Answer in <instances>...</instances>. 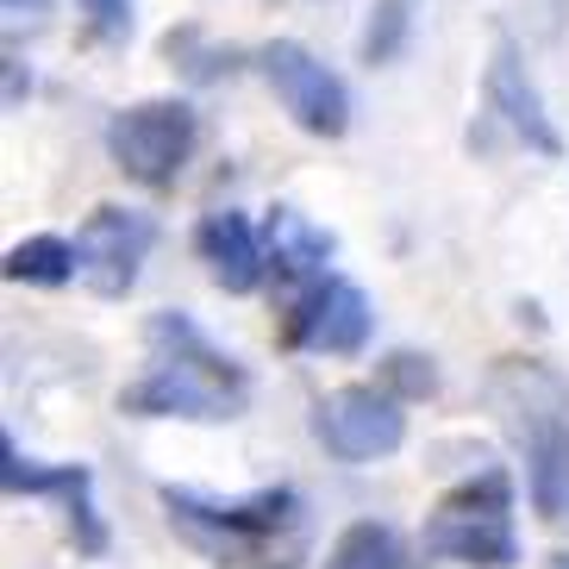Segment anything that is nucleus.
I'll use <instances>...</instances> for the list:
<instances>
[{"instance_id": "obj_8", "label": "nucleus", "mask_w": 569, "mask_h": 569, "mask_svg": "<svg viewBox=\"0 0 569 569\" xmlns=\"http://www.w3.org/2000/svg\"><path fill=\"white\" fill-rule=\"evenodd\" d=\"M369 295L345 276H319L307 282L282 313V351H319V357H357L369 345Z\"/></svg>"}, {"instance_id": "obj_13", "label": "nucleus", "mask_w": 569, "mask_h": 569, "mask_svg": "<svg viewBox=\"0 0 569 569\" xmlns=\"http://www.w3.org/2000/svg\"><path fill=\"white\" fill-rule=\"evenodd\" d=\"M88 476V463H38L13 445V438H0V482L7 495H32V501H63L69 488Z\"/></svg>"}, {"instance_id": "obj_9", "label": "nucleus", "mask_w": 569, "mask_h": 569, "mask_svg": "<svg viewBox=\"0 0 569 569\" xmlns=\"http://www.w3.org/2000/svg\"><path fill=\"white\" fill-rule=\"evenodd\" d=\"M157 244V219L138 207H94L76 232V276L101 301H126L138 288V269Z\"/></svg>"}, {"instance_id": "obj_14", "label": "nucleus", "mask_w": 569, "mask_h": 569, "mask_svg": "<svg viewBox=\"0 0 569 569\" xmlns=\"http://www.w3.org/2000/svg\"><path fill=\"white\" fill-rule=\"evenodd\" d=\"M319 569H407V545L395 538V526H376V519H357L338 532V545L326 551Z\"/></svg>"}, {"instance_id": "obj_16", "label": "nucleus", "mask_w": 569, "mask_h": 569, "mask_svg": "<svg viewBox=\"0 0 569 569\" xmlns=\"http://www.w3.org/2000/svg\"><path fill=\"white\" fill-rule=\"evenodd\" d=\"M407 32H413V0H376L369 7V26H363V63L376 69V63H395L401 57V44H407Z\"/></svg>"}, {"instance_id": "obj_17", "label": "nucleus", "mask_w": 569, "mask_h": 569, "mask_svg": "<svg viewBox=\"0 0 569 569\" xmlns=\"http://www.w3.org/2000/svg\"><path fill=\"white\" fill-rule=\"evenodd\" d=\"M63 532H69V545H76L82 557L107 551V526H101V513H94V476H82V482L63 495Z\"/></svg>"}, {"instance_id": "obj_22", "label": "nucleus", "mask_w": 569, "mask_h": 569, "mask_svg": "<svg viewBox=\"0 0 569 569\" xmlns=\"http://www.w3.org/2000/svg\"><path fill=\"white\" fill-rule=\"evenodd\" d=\"M44 0H7V13H38Z\"/></svg>"}, {"instance_id": "obj_11", "label": "nucleus", "mask_w": 569, "mask_h": 569, "mask_svg": "<svg viewBox=\"0 0 569 569\" xmlns=\"http://www.w3.org/2000/svg\"><path fill=\"white\" fill-rule=\"evenodd\" d=\"M194 251H201L207 276H213L226 295H251L269 269L263 238H257V226L238 213V207H219V213H207L201 226H194Z\"/></svg>"}, {"instance_id": "obj_7", "label": "nucleus", "mask_w": 569, "mask_h": 569, "mask_svg": "<svg viewBox=\"0 0 569 569\" xmlns=\"http://www.w3.org/2000/svg\"><path fill=\"white\" fill-rule=\"evenodd\" d=\"M257 69H263V82L276 88L282 113L295 119L301 132H313V138H345L351 132V94H345V82H338L307 44L276 38V44L257 51Z\"/></svg>"}, {"instance_id": "obj_6", "label": "nucleus", "mask_w": 569, "mask_h": 569, "mask_svg": "<svg viewBox=\"0 0 569 569\" xmlns=\"http://www.w3.org/2000/svg\"><path fill=\"white\" fill-rule=\"evenodd\" d=\"M313 438L338 463H382L407 445V413L395 388H332L326 401H313Z\"/></svg>"}, {"instance_id": "obj_10", "label": "nucleus", "mask_w": 569, "mask_h": 569, "mask_svg": "<svg viewBox=\"0 0 569 569\" xmlns=\"http://www.w3.org/2000/svg\"><path fill=\"white\" fill-rule=\"evenodd\" d=\"M482 107L532 157H563V138H557L551 113L538 101V82L526 76V57H519L513 38H495V57H488V76H482Z\"/></svg>"}, {"instance_id": "obj_20", "label": "nucleus", "mask_w": 569, "mask_h": 569, "mask_svg": "<svg viewBox=\"0 0 569 569\" xmlns=\"http://www.w3.org/2000/svg\"><path fill=\"white\" fill-rule=\"evenodd\" d=\"M194 44H201V32H169L163 38V51L176 57L194 82H213L219 69H232V51H194Z\"/></svg>"}, {"instance_id": "obj_21", "label": "nucleus", "mask_w": 569, "mask_h": 569, "mask_svg": "<svg viewBox=\"0 0 569 569\" xmlns=\"http://www.w3.org/2000/svg\"><path fill=\"white\" fill-rule=\"evenodd\" d=\"M0 63H7V107H19L26 101V88H32V76H26V63H19V51H7Z\"/></svg>"}, {"instance_id": "obj_5", "label": "nucleus", "mask_w": 569, "mask_h": 569, "mask_svg": "<svg viewBox=\"0 0 569 569\" xmlns=\"http://www.w3.org/2000/svg\"><path fill=\"white\" fill-rule=\"evenodd\" d=\"M194 138H201L194 107L169 101V94L163 101L119 107V113L107 119V157L126 169V182L151 188V194H163V188L182 182L188 157H194Z\"/></svg>"}, {"instance_id": "obj_19", "label": "nucleus", "mask_w": 569, "mask_h": 569, "mask_svg": "<svg viewBox=\"0 0 569 569\" xmlns=\"http://www.w3.org/2000/svg\"><path fill=\"white\" fill-rule=\"evenodd\" d=\"M88 19V38H101V44H126L132 38V0H76Z\"/></svg>"}, {"instance_id": "obj_1", "label": "nucleus", "mask_w": 569, "mask_h": 569, "mask_svg": "<svg viewBox=\"0 0 569 569\" xmlns=\"http://www.w3.org/2000/svg\"><path fill=\"white\" fill-rule=\"evenodd\" d=\"M169 532L213 569H301L313 557V519L295 488H257V495H201V488H157Z\"/></svg>"}, {"instance_id": "obj_12", "label": "nucleus", "mask_w": 569, "mask_h": 569, "mask_svg": "<svg viewBox=\"0 0 569 569\" xmlns=\"http://www.w3.org/2000/svg\"><path fill=\"white\" fill-rule=\"evenodd\" d=\"M326 257H332V232L307 226L295 207H276V219H269V269L282 282H319Z\"/></svg>"}, {"instance_id": "obj_4", "label": "nucleus", "mask_w": 569, "mask_h": 569, "mask_svg": "<svg viewBox=\"0 0 569 569\" xmlns=\"http://www.w3.org/2000/svg\"><path fill=\"white\" fill-rule=\"evenodd\" d=\"M426 557H445V563L463 569H513V476L482 469V476L457 482L451 495H438V507L426 513Z\"/></svg>"}, {"instance_id": "obj_3", "label": "nucleus", "mask_w": 569, "mask_h": 569, "mask_svg": "<svg viewBox=\"0 0 569 569\" xmlns=\"http://www.w3.org/2000/svg\"><path fill=\"white\" fill-rule=\"evenodd\" d=\"M488 401L501 426L526 445V488L545 519H569V382L551 376L545 363L507 357L488 376Z\"/></svg>"}, {"instance_id": "obj_15", "label": "nucleus", "mask_w": 569, "mask_h": 569, "mask_svg": "<svg viewBox=\"0 0 569 569\" xmlns=\"http://www.w3.org/2000/svg\"><path fill=\"white\" fill-rule=\"evenodd\" d=\"M76 276V244H63L57 232H38L26 244L7 251V282H26V288H63Z\"/></svg>"}, {"instance_id": "obj_18", "label": "nucleus", "mask_w": 569, "mask_h": 569, "mask_svg": "<svg viewBox=\"0 0 569 569\" xmlns=\"http://www.w3.org/2000/svg\"><path fill=\"white\" fill-rule=\"evenodd\" d=\"M382 388H395L401 401H432L438 395V363L426 351H388L382 357Z\"/></svg>"}, {"instance_id": "obj_2", "label": "nucleus", "mask_w": 569, "mask_h": 569, "mask_svg": "<svg viewBox=\"0 0 569 569\" xmlns=\"http://www.w3.org/2000/svg\"><path fill=\"white\" fill-rule=\"evenodd\" d=\"M251 401V376L226 357L188 313H151L144 326V376L119 395L132 419H238Z\"/></svg>"}]
</instances>
